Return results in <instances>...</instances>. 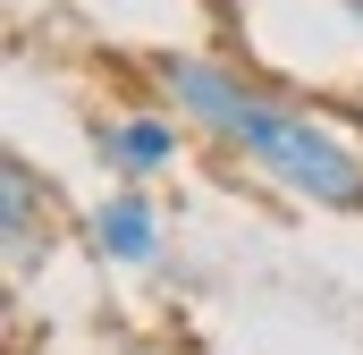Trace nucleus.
Here are the masks:
<instances>
[{
  "label": "nucleus",
  "mask_w": 363,
  "mask_h": 355,
  "mask_svg": "<svg viewBox=\"0 0 363 355\" xmlns=\"http://www.w3.org/2000/svg\"><path fill=\"white\" fill-rule=\"evenodd\" d=\"M152 77H161V93L178 102L194 127H211L220 144H237V153H245L254 170H271L287 195H304V203H321V212H363V153L347 136H330L313 110L245 85L237 68L178 60V51H161Z\"/></svg>",
  "instance_id": "nucleus-1"
},
{
  "label": "nucleus",
  "mask_w": 363,
  "mask_h": 355,
  "mask_svg": "<svg viewBox=\"0 0 363 355\" xmlns=\"http://www.w3.org/2000/svg\"><path fill=\"white\" fill-rule=\"evenodd\" d=\"M93 153H101V170H118L127 186H135V178L169 170L178 127H169V119H93Z\"/></svg>",
  "instance_id": "nucleus-2"
},
{
  "label": "nucleus",
  "mask_w": 363,
  "mask_h": 355,
  "mask_svg": "<svg viewBox=\"0 0 363 355\" xmlns=\"http://www.w3.org/2000/svg\"><path fill=\"white\" fill-rule=\"evenodd\" d=\"M93 254L101 263H152L161 254V212L127 186V195H110L101 212H93Z\"/></svg>",
  "instance_id": "nucleus-3"
},
{
  "label": "nucleus",
  "mask_w": 363,
  "mask_h": 355,
  "mask_svg": "<svg viewBox=\"0 0 363 355\" xmlns=\"http://www.w3.org/2000/svg\"><path fill=\"white\" fill-rule=\"evenodd\" d=\"M34 263H51V203L34 212V170L9 161V279H34Z\"/></svg>",
  "instance_id": "nucleus-4"
},
{
  "label": "nucleus",
  "mask_w": 363,
  "mask_h": 355,
  "mask_svg": "<svg viewBox=\"0 0 363 355\" xmlns=\"http://www.w3.org/2000/svg\"><path fill=\"white\" fill-rule=\"evenodd\" d=\"M347 17H355V26H363V0H347Z\"/></svg>",
  "instance_id": "nucleus-5"
}]
</instances>
